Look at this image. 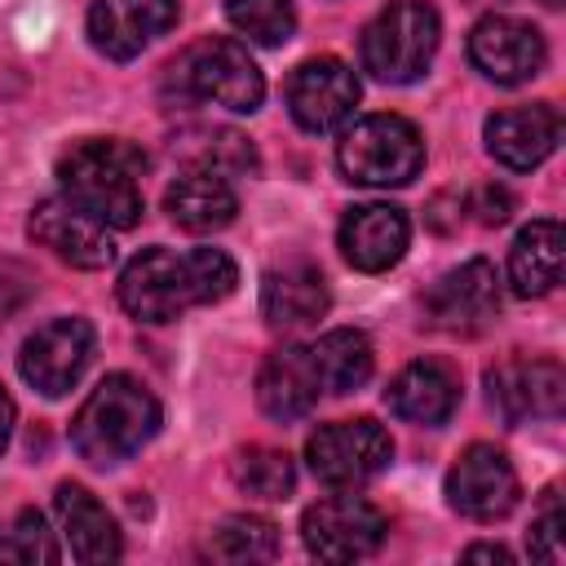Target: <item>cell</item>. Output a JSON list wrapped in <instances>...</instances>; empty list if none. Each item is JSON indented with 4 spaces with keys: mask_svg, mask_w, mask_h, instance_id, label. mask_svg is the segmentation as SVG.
<instances>
[{
    "mask_svg": "<svg viewBox=\"0 0 566 566\" xmlns=\"http://www.w3.org/2000/svg\"><path fill=\"white\" fill-rule=\"evenodd\" d=\"M234 283L239 270L221 248H142L119 270V305L142 323H172L190 305L226 301Z\"/></svg>",
    "mask_w": 566,
    "mask_h": 566,
    "instance_id": "obj_1",
    "label": "cell"
},
{
    "mask_svg": "<svg viewBox=\"0 0 566 566\" xmlns=\"http://www.w3.org/2000/svg\"><path fill=\"white\" fill-rule=\"evenodd\" d=\"M142 172L146 150L124 137H88L57 159L62 195L111 230H128L142 221Z\"/></svg>",
    "mask_w": 566,
    "mask_h": 566,
    "instance_id": "obj_2",
    "label": "cell"
},
{
    "mask_svg": "<svg viewBox=\"0 0 566 566\" xmlns=\"http://www.w3.org/2000/svg\"><path fill=\"white\" fill-rule=\"evenodd\" d=\"M159 402L155 394L128 376V371H111L75 411L71 420V447L80 451V460L97 464V469H115L124 460H133L155 433H159Z\"/></svg>",
    "mask_w": 566,
    "mask_h": 566,
    "instance_id": "obj_3",
    "label": "cell"
},
{
    "mask_svg": "<svg viewBox=\"0 0 566 566\" xmlns=\"http://www.w3.org/2000/svg\"><path fill=\"white\" fill-rule=\"evenodd\" d=\"M442 40V18L424 0H394L363 27V71L380 84H411L429 71Z\"/></svg>",
    "mask_w": 566,
    "mask_h": 566,
    "instance_id": "obj_4",
    "label": "cell"
},
{
    "mask_svg": "<svg viewBox=\"0 0 566 566\" xmlns=\"http://www.w3.org/2000/svg\"><path fill=\"white\" fill-rule=\"evenodd\" d=\"M168 80L177 84V93H186L195 102L226 106L234 115H252L265 102L261 66L252 62V53L239 40H221V35H208V40L190 44L168 66Z\"/></svg>",
    "mask_w": 566,
    "mask_h": 566,
    "instance_id": "obj_5",
    "label": "cell"
},
{
    "mask_svg": "<svg viewBox=\"0 0 566 566\" xmlns=\"http://www.w3.org/2000/svg\"><path fill=\"white\" fill-rule=\"evenodd\" d=\"M336 164L354 186H407L424 164V142L402 115H363L340 133Z\"/></svg>",
    "mask_w": 566,
    "mask_h": 566,
    "instance_id": "obj_6",
    "label": "cell"
},
{
    "mask_svg": "<svg viewBox=\"0 0 566 566\" xmlns=\"http://www.w3.org/2000/svg\"><path fill=\"white\" fill-rule=\"evenodd\" d=\"M305 460L323 486H363L394 460V438L371 416L332 420L310 433Z\"/></svg>",
    "mask_w": 566,
    "mask_h": 566,
    "instance_id": "obj_7",
    "label": "cell"
},
{
    "mask_svg": "<svg viewBox=\"0 0 566 566\" xmlns=\"http://www.w3.org/2000/svg\"><path fill=\"white\" fill-rule=\"evenodd\" d=\"M389 517L363 495H327L305 509L301 539L318 562H358L385 544Z\"/></svg>",
    "mask_w": 566,
    "mask_h": 566,
    "instance_id": "obj_8",
    "label": "cell"
},
{
    "mask_svg": "<svg viewBox=\"0 0 566 566\" xmlns=\"http://www.w3.org/2000/svg\"><path fill=\"white\" fill-rule=\"evenodd\" d=\"M93 349H97V332H93L88 318H53V323L35 327V332L22 340L18 371H22V380H27L35 394L62 398V394L75 389L80 376L88 371Z\"/></svg>",
    "mask_w": 566,
    "mask_h": 566,
    "instance_id": "obj_9",
    "label": "cell"
},
{
    "mask_svg": "<svg viewBox=\"0 0 566 566\" xmlns=\"http://www.w3.org/2000/svg\"><path fill=\"white\" fill-rule=\"evenodd\" d=\"M517 495H522L517 469L491 442L464 447L455 455V464L447 469V500L469 522H500V517H509L513 504H517Z\"/></svg>",
    "mask_w": 566,
    "mask_h": 566,
    "instance_id": "obj_10",
    "label": "cell"
},
{
    "mask_svg": "<svg viewBox=\"0 0 566 566\" xmlns=\"http://www.w3.org/2000/svg\"><path fill=\"white\" fill-rule=\"evenodd\" d=\"M495 314H500V279H495V265L482 256L447 270L424 292L429 327L451 332V336H478L495 323Z\"/></svg>",
    "mask_w": 566,
    "mask_h": 566,
    "instance_id": "obj_11",
    "label": "cell"
},
{
    "mask_svg": "<svg viewBox=\"0 0 566 566\" xmlns=\"http://www.w3.org/2000/svg\"><path fill=\"white\" fill-rule=\"evenodd\" d=\"M491 407L509 420H557L566 407V371L557 358H504L486 371Z\"/></svg>",
    "mask_w": 566,
    "mask_h": 566,
    "instance_id": "obj_12",
    "label": "cell"
},
{
    "mask_svg": "<svg viewBox=\"0 0 566 566\" xmlns=\"http://www.w3.org/2000/svg\"><path fill=\"white\" fill-rule=\"evenodd\" d=\"M27 230H31V239L40 248H49L57 261H66L75 270H102V265L115 261L111 226H102L93 212H84L66 195L40 199L35 212H31V221H27Z\"/></svg>",
    "mask_w": 566,
    "mask_h": 566,
    "instance_id": "obj_13",
    "label": "cell"
},
{
    "mask_svg": "<svg viewBox=\"0 0 566 566\" xmlns=\"http://www.w3.org/2000/svg\"><path fill=\"white\" fill-rule=\"evenodd\" d=\"M469 62L495 84H526L544 71L548 44L531 22L509 13H486L469 31Z\"/></svg>",
    "mask_w": 566,
    "mask_h": 566,
    "instance_id": "obj_14",
    "label": "cell"
},
{
    "mask_svg": "<svg viewBox=\"0 0 566 566\" xmlns=\"http://www.w3.org/2000/svg\"><path fill=\"white\" fill-rule=\"evenodd\" d=\"M287 111L305 133L340 128L358 106V75L340 57H310L287 80Z\"/></svg>",
    "mask_w": 566,
    "mask_h": 566,
    "instance_id": "obj_15",
    "label": "cell"
},
{
    "mask_svg": "<svg viewBox=\"0 0 566 566\" xmlns=\"http://www.w3.org/2000/svg\"><path fill=\"white\" fill-rule=\"evenodd\" d=\"M177 0H93L88 40L102 57L128 62L168 27H177Z\"/></svg>",
    "mask_w": 566,
    "mask_h": 566,
    "instance_id": "obj_16",
    "label": "cell"
},
{
    "mask_svg": "<svg viewBox=\"0 0 566 566\" xmlns=\"http://www.w3.org/2000/svg\"><path fill=\"white\" fill-rule=\"evenodd\" d=\"M557 142H562V115L553 102L509 106L486 119V150L513 172L539 168L557 150Z\"/></svg>",
    "mask_w": 566,
    "mask_h": 566,
    "instance_id": "obj_17",
    "label": "cell"
},
{
    "mask_svg": "<svg viewBox=\"0 0 566 566\" xmlns=\"http://www.w3.org/2000/svg\"><path fill=\"white\" fill-rule=\"evenodd\" d=\"M340 252L354 270L363 274H380L389 265L402 261L407 252V239H411V226H407V212L394 208V203H358L340 217Z\"/></svg>",
    "mask_w": 566,
    "mask_h": 566,
    "instance_id": "obj_18",
    "label": "cell"
},
{
    "mask_svg": "<svg viewBox=\"0 0 566 566\" xmlns=\"http://www.w3.org/2000/svg\"><path fill=\"white\" fill-rule=\"evenodd\" d=\"M327 305H332L327 283H323L318 265H310V261H283V265L265 270V279H261V318L274 332L314 327L327 314Z\"/></svg>",
    "mask_w": 566,
    "mask_h": 566,
    "instance_id": "obj_19",
    "label": "cell"
},
{
    "mask_svg": "<svg viewBox=\"0 0 566 566\" xmlns=\"http://www.w3.org/2000/svg\"><path fill=\"white\" fill-rule=\"evenodd\" d=\"M53 513H57V531H62V539H66V548H71L75 562L102 566V562H115L124 553V539H119L115 517L80 482H62L53 491Z\"/></svg>",
    "mask_w": 566,
    "mask_h": 566,
    "instance_id": "obj_20",
    "label": "cell"
},
{
    "mask_svg": "<svg viewBox=\"0 0 566 566\" xmlns=\"http://www.w3.org/2000/svg\"><path fill=\"white\" fill-rule=\"evenodd\" d=\"M323 385L310 358V345H283L274 349L256 371V402L270 420H301L314 411Z\"/></svg>",
    "mask_w": 566,
    "mask_h": 566,
    "instance_id": "obj_21",
    "label": "cell"
},
{
    "mask_svg": "<svg viewBox=\"0 0 566 566\" xmlns=\"http://www.w3.org/2000/svg\"><path fill=\"white\" fill-rule=\"evenodd\" d=\"M385 402H389L394 416H402L411 424H442L460 407V380H455V371L447 363L416 358L389 380Z\"/></svg>",
    "mask_w": 566,
    "mask_h": 566,
    "instance_id": "obj_22",
    "label": "cell"
},
{
    "mask_svg": "<svg viewBox=\"0 0 566 566\" xmlns=\"http://www.w3.org/2000/svg\"><path fill=\"white\" fill-rule=\"evenodd\" d=\"M164 212L172 217V226H181L190 234H212V230H221V226L234 221L239 195L230 190L226 172H217V168H190V172H181L164 190Z\"/></svg>",
    "mask_w": 566,
    "mask_h": 566,
    "instance_id": "obj_23",
    "label": "cell"
},
{
    "mask_svg": "<svg viewBox=\"0 0 566 566\" xmlns=\"http://www.w3.org/2000/svg\"><path fill=\"white\" fill-rule=\"evenodd\" d=\"M562 265H566L562 221L539 217L526 230H517V239L509 248V283L517 296H548L562 283Z\"/></svg>",
    "mask_w": 566,
    "mask_h": 566,
    "instance_id": "obj_24",
    "label": "cell"
},
{
    "mask_svg": "<svg viewBox=\"0 0 566 566\" xmlns=\"http://www.w3.org/2000/svg\"><path fill=\"white\" fill-rule=\"evenodd\" d=\"M310 358H314V371H318L323 394H336V398L363 389L367 376H371V367H376L371 340L358 327H336V332L318 336L310 345Z\"/></svg>",
    "mask_w": 566,
    "mask_h": 566,
    "instance_id": "obj_25",
    "label": "cell"
},
{
    "mask_svg": "<svg viewBox=\"0 0 566 566\" xmlns=\"http://www.w3.org/2000/svg\"><path fill=\"white\" fill-rule=\"evenodd\" d=\"M208 553L221 562H270L279 553V526L256 513H234L212 531Z\"/></svg>",
    "mask_w": 566,
    "mask_h": 566,
    "instance_id": "obj_26",
    "label": "cell"
},
{
    "mask_svg": "<svg viewBox=\"0 0 566 566\" xmlns=\"http://www.w3.org/2000/svg\"><path fill=\"white\" fill-rule=\"evenodd\" d=\"M239 491L256 495V500H287L292 486H296V464L287 451H274V447H248L234 455L230 464Z\"/></svg>",
    "mask_w": 566,
    "mask_h": 566,
    "instance_id": "obj_27",
    "label": "cell"
},
{
    "mask_svg": "<svg viewBox=\"0 0 566 566\" xmlns=\"http://www.w3.org/2000/svg\"><path fill=\"white\" fill-rule=\"evenodd\" d=\"M226 18L234 31H243L252 44H287L296 31V9L292 0H226Z\"/></svg>",
    "mask_w": 566,
    "mask_h": 566,
    "instance_id": "obj_28",
    "label": "cell"
},
{
    "mask_svg": "<svg viewBox=\"0 0 566 566\" xmlns=\"http://www.w3.org/2000/svg\"><path fill=\"white\" fill-rule=\"evenodd\" d=\"M62 548L53 544V531L44 526V513L35 509H18L9 522H0V562H18V566H35V562H57Z\"/></svg>",
    "mask_w": 566,
    "mask_h": 566,
    "instance_id": "obj_29",
    "label": "cell"
},
{
    "mask_svg": "<svg viewBox=\"0 0 566 566\" xmlns=\"http://www.w3.org/2000/svg\"><path fill=\"white\" fill-rule=\"evenodd\" d=\"M531 557H539V562H562L566 557V513H562V504H557V491H548V500H544V513L531 522Z\"/></svg>",
    "mask_w": 566,
    "mask_h": 566,
    "instance_id": "obj_30",
    "label": "cell"
},
{
    "mask_svg": "<svg viewBox=\"0 0 566 566\" xmlns=\"http://www.w3.org/2000/svg\"><path fill=\"white\" fill-rule=\"evenodd\" d=\"M203 168H217V172H256L261 159L252 150L248 137L239 133H212L208 146H203Z\"/></svg>",
    "mask_w": 566,
    "mask_h": 566,
    "instance_id": "obj_31",
    "label": "cell"
},
{
    "mask_svg": "<svg viewBox=\"0 0 566 566\" xmlns=\"http://www.w3.org/2000/svg\"><path fill=\"white\" fill-rule=\"evenodd\" d=\"M35 296V283H31V274L22 270V265H13V261H4L0 265V323L4 318H13L27 301Z\"/></svg>",
    "mask_w": 566,
    "mask_h": 566,
    "instance_id": "obj_32",
    "label": "cell"
},
{
    "mask_svg": "<svg viewBox=\"0 0 566 566\" xmlns=\"http://www.w3.org/2000/svg\"><path fill=\"white\" fill-rule=\"evenodd\" d=\"M469 212L482 221V226H504L513 217V195L504 186H478L473 199H469Z\"/></svg>",
    "mask_w": 566,
    "mask_h": 566,
    "instance_id": "obj_33",
    "label": "cell"
},
{
    "mask_svg": "<svg viewBox=\"0 0 566 566\" xmlns=\"http://www.w3.org/2000/svg\"><path fill=\"white\" fill-rule=\"evenodd\" d=\"M464 562H513V553L504 544H469Z\"/></svg>",
    "mask_w": 566,
    "mask_h": 566,
    "instance_id": "obj_34",
    "label": "cell"
},
{
    "mask_svg": "<svg viewBox=\"0 0 566 566\" xmlns=\"http://www.w3.org/2000/svg\"><path fill=\"white\" fill-rule=\"evenodd\" d=\"M9 438H13V398L0 389V451L9 447Z\"/></svg>",
    "mask_w": 566,
    "mask_h": 566,
    "instance_id": "obj_35",
    "label": "cell"
},
{
    "mask_svg": "<svg viewBox=\"0 0 566 566\" xmlns=\"http://www.w3.org/2000/svg\"><path fill=\"white\" fill-rule=\"evenodd\" d=\"M539 4H548V9H557V4H562V0H539Z\"/></svg>",
    "mask_w": 566,
    "mask_h": 566,
    "instance_id": "obj_36",
    "label": "cell"
},
{
    "mask_svg": "<svg viewBox=\"0 0 566 566\" xmlns=\"http://www.w3.org/2000/svg\"><path fill=\"white\" fill-rule=\"evenodd\" d=\"M478 4H500V0H478Z\"/></svg>",
    "mask_w": 566,
    "mask_h": 566,
    "instance_id": "obj_37",
    "label": "cell"
}]
</instances>
